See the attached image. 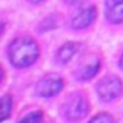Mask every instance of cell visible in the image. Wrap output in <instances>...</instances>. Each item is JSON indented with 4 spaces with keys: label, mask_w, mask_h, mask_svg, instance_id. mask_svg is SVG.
<instances>
[{
    "label": "cell",
    "mask_w": 123,
    "mask_h": 123,
    "mask_svg": "<svg viewBox=\"0 0 123 123\" xmlns=\"http://www.w3.org/2000/svg\"><path fill=\"white\" fill-rule=\"evenodd\" d=\"M54 20H55V16H49L48 19H45V20L39 25V31H41V32H43L45 26H48V29H46V31H49V29H55V28H56V22H54Z\"/></svg>",
    "instance_id": "obj_12"
},
{
    "label": "cell",
    "mask_w": 123,
    "mask_h": 123,
    "mask_svg": "<svg viewBox=\"0 0 123 123\" xmlns=\"http://www.w3.org/2000/svg\"><path fill=\"white\" fill-rule=\"evenodd\" d=\"M119 65H120V68L123 70V54H122V56H120V59H119Z\"/></svg>",
    "instance_id": "obj_15"
},
{
    "label": "cell",
    "mask_w": 123,
    "mask_h": 123,
    "mask_svg": "<svg viewBox=\"0 0 123 123\" xmlns=\"http://www.w3.org/2000/svg\"><path fill=\"white\" fill-rule=\"evenodd\" d=\"M43 120V114L41 110H33V111H29L28 114H25L19 123H42Z\"/></svg>",
    "instance_id": "obj_10"
},
{
    "label": "cell",
    "mask_w": 123,
    "mask_h": 123,
    "mask_svg": "<svg viewBox=\"0 0 123 123\" xmlns=\"http://www.w3.org/2000/svg\"><path fill=\"white\" fill-rule=\"evenodd\" d=\"M81 48H83V45L78 43V42H67L56 51L55 59L59 64H67L81 51Z\"/></svg>",
    "instance_id": "obj_6"
},
{
    "label": "cell",
    "mask_w": 123,
    "mask_h": 123,
    "mask_svg": "<svg viewBox=\"0 0 123 123\" xmlns=\"http://www.w3.org/2000/svg\"><path fill=\"white\" fill-rule=\"evenodd\" d=\"M65 2H67L68 5H71V6H77V5H81L84 0H65Z\"/></svg>",
    "instance_id": "obj_13"
},
{
    "label": "cell",
    "mask_w": 123,
    "mask_h": 123,
    "mask_svg": "<svg viewBox=\"0 0 123 123\" xmlns=\"http://www.w3.org/2000/svg\"><path fill=\"white\" fill-rule=\"evenodd\" d=\"M97 18V7L96 6H86L80 9L71 19V28L73 29H86L88 28Z\"/></svg>",
    "instance_id": "obj_5"
},
{
    "label": "cell",
    "mask_w": 123,
    "mask_h": 123,
    "mask_svg": "<svg viewBox=\"0 0 123 123\" xmlns=\"http://www.w3.org/2000/svg\"><path fill=\"white\" fill-rule=\"evenodd\" d=\"M123 91V83L116 75H107L101 78L96 86V93L101 101H113L120 97Z\"/></svg>",
    "instance_id": "obj_3"
},
{
    "label": "cell",
    "mask_w": 123,
    "mask_h": 123,
    "mask_svg": "<svg viewBox=\"0 0 123 123\" xmlns=\"http://www.w3.org/2000/svg\"><path fill=\"white\" fill-rule=\"evenodd\" d=\"M31 3H33V5H38V3H42V2H45V0H29Z\"/></svg>",
    "instance_id": "obj_14"
},
{
    "label": "cell",
    "mask_w": 123,
    "mask_h": 123,
    "mask_svg": "<svg viewBox=\"0 0 123 123\" xmlns=\"http://www.w3.org/2000/svg\"><path fill=\"white\" fill-rule=\"evenodd\" d=\"M88 123H114V119H113V116L109 114V113H98V114H96Z\"/></svg>",
    "instance_id": "obj_11"
},
{
    "label": "cell",
    "mask_w": 123,
    "mask_h": 123,
    "mask_svg": "<svg viewBox=\"0 0 123 123\" xmlns=\"http://www.w3.org/2000/svg\"><path fill=\"white\" fill-rule=\"evenodd\" d=\"M106 18L110 23L123 22V0H106Z\"/></svg>",
    "instance_id": "obj_7"
},
{
    "label": "cell",
    "mask_w": 123,
    "mask_h": 123,
    "mask_svg": "<svg viewBox=\"0 0 123 123\" xmlns=\"http://www.w3.org/2000/svg\"><path fill=\"white\" fill-rule=\"evenodd\" d=\"M64 88V80L56 75H46L36 84V94L43 98L56 96Z\"/></svg>",
    "instance_id": "obj_4"
},
{
    "label": "cell",
    "mask_w": 123,
    "mask_h": 123,
    "mask_svg": "<svg viewBox=\"0 0 123 123\" xmlns=\"http://www.w3.org/2000/svg\"><path fill=\"white\" fill-rule=\"evenodd\" d=\"M90 110V104H88V98L86 96V93L83 91H75L73 94H70L62 106V114L67 120H81L88 114Z\"/></svg>",
    "instance_id": "obj_2"
},
{
    "label": "cell",
    "mask_w": 123,
    "mask_h": 123,
    "mask_svg": "<svg viewBox=\"0 0 123 123\" xmlns=\"http://www.w3.org/2000/svg\"><path fill=\"white\" fill-rule=\"evenodd\" d=\"M7 56L10 64L16 68L31 67L39 58V45L29 36H19L10 42Z\"/></svg>",
    "instance_id": "obj_1"
},
{
    "label": "cell",
    "mask_w": 123,
    "mask_h": 123,
    "mask_svg": "<svg viewBox=\"0 0 123 123\" xmlns=\"http://www.w3.org/2000/svg\"><path fill=\"white\" fill-rule=\"evenodd\" d=\"M100 70V59L94 58V59H90L88 62L83 64L78 70H77V74L75 77L81 81H87V80H91Z\"/></svg>",
    "instance_id": "obj_8"
},
{
    "label": "cell",
    "mask_w": 123,
    "mask_h": 123,
    "mask_svg": "<svg viewBox=\"0 0 123 123\" xmlns=\"http://www.w3.org/2000/svg\"><path fill=\"white\" fill-rule=\"evenodd\" d=\"M12 107H13V98L10 94H5L3 98H2V109H0V111H2V122L7 120L12 114Z\"/></svg>",
    "instance_id": "obj_9"
}]
</instances>
